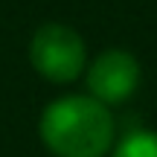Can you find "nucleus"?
Here are the masks:
<instances>
[{
	"label": "nucleus",
	"instance_id": "f03ea898",
	"mask_svg": "<svg viewBox=\"0 0 157 157\" xmlns=\"http://www.w3.org/2000/svg\"><path fill=\"white\" fill-rule=\"evenodd\" d=\"M29 64L52 84H70L84 73L87 47L67 23H44L29 38Z\"/></svg>",
	"mask_w": 157,
	"mask_h": 157
},
{
	"label": "nucleus",
	"instance_id": "7ed1b4c3",
	"mask_svg": "<svg viewBox=\"0 0 157 157\" xmlns=\"http://www.w3.org/2000/svg\"><path fill=\"white\" fill-rule=\"evenodd\" d=\"M140 61L128 50H105L84 70L90 96L102 105H122L125 99H131L140 87Z\"/></svg>",
	"mask_w": 157,
	"mask_h": 157
},
{
	"label": "nucleus",
	"instance_id": "20e7f679",
	"mask_svg": "<svg viewBox=\"0 0 157 157\" xmlns=\"http://www.w3.org/2000/svg\"><path fill=\"white\" fill-rule=\"evenodd\" d=\"M111 157H157V134L154 131H134L119 140Z\"/></svg>",
	"mask_w": 157,
	"mask_h": 157
},
{
	"label": "nucleus",
	"instance_id": "f257e3e1",
	"mask_svg": "<svg viewBox=\"0 0 157 157\" xmlns=\"http://www.w3.org/2000/svg\"><path fill=\"white\" fill-rule=\"evenodd\" d=\"M38 134L56 157H105L113 148V117L93 96H61L44 108Z\"/></svg>",
	"mask_w": 157,
	"mask_h": 157
}]
</instances>
